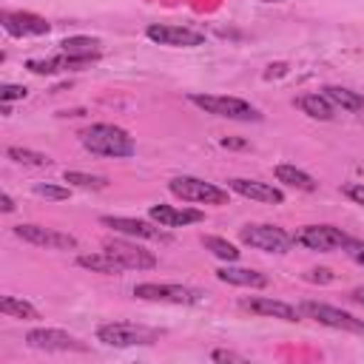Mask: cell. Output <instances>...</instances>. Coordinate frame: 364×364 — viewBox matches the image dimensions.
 <instances>
[{
    "instance_id": "18",
    "label": "cell",
    "mask_w": 364,
    "mask_h": 364,
    "mask_svg": "<svg viewBox=\"0 0 364 364\" xmlns=\"http://www.w3.org/2000/svg\"><path fill=\"white\" fill-rule=\"evenodd\" d=\"M102 225L114 228V230H119L125 236H136V239H159L162 236L154 225H148L142 219H131V216H102Z\"/></svg>"
},
{
    "instance_id": "23",
    "label": "cell",
    "mask_w": 364,
    "mask_h": 364,
    "mask_svg": "<svg viewBox=\"0 0 364 364\" xmlns=\"http://www.w3.org/2000/svg\"><path fill=\"white\" fill-rule=\"evenodd\" d=\"M276 179L290 188H299V191H316V179L296 165H276Z\"/></svg>"
},
{
    "instance_id": "36",
    "label": "cell",
    "mask_w": 364,
    "mask_h": 364,
    "mask_svg": "<svg viewBox=\"0 0 364 364\" xmlns=\"http://www.w3.org/2000/svg\"><path fill=\"white\" fill-rule=\"evenodd\" d=\"M350 296H353V301H358V304H364V287H355V290H353Z\"/></svg>"
},
{
    "instance_id": "37",
    "label": "cell",
    "mask_w": 364,
    "mask_h": 364,
    "mask_svg": "<svg viewBox=\"0 0 364 364\" xmlns=\"http://www.w3.org/2000/svg\"><path fill=\"white\" fill-rule=\"evenodd\" d=\"M222 145L228 148V145H233V148H239V145H245V142H239V139H222Z\"/></svg>"
},
{
    "instance_id": "12",
    "label": "cell",
    "mask_w": 364,
    "mask_h": 364,
    "mask_svg": "<svg viewBox=\"0 0 364 364\" xmlns=\"http://www.w3.org/2000/svg\"><path fill=\"white\" fill-rule=\"evenodd\" d=\"M148 40L159 43V46H173V48H191V46H202L205 34L185 28V26H165V23H154L148 26Z\"/></svg>"
},
{
    "instance_id": "13",
    "label": "cell",
    "mask_w": 364,
    "mask_h": 364,
    "mask_svg": "<svg viewBox=\"0 0 364 364\" xmlns=\"http://www.w3.org/2000/svg\"><path fill=\"white\" fill-rule=\"evenodd\" d=\"M239 307L242 310H250L256 316H273V318H282V321H299L301 318V310L287 304V301H276V299H264V296H250V299H239Z\"/></svg>"
},
{
    "instance_id": "33",
    "label": "cell",
    "mask_w": 364,
    "mask_h": 364,
    "mask_svg": "<svg viewBox=\"0 0 364 364\" xmlns=\"http://www.w3.org/2000/svg\"><path fill=\"white\" fill-rule=\"evenodd\" d=\"M210 358H213V361H242V355H236V353H230V350H213Z\"/></svg>"
},
{
    "instance_id": "28",
    "label": "cell",
    "mask_w": 364,
    "mask_h": 364,
    "mask_svg": "<svg viewBox=\"0 0 364 364\" xmlns=\"http://www.w3.org/2000/svg\"><path fill=\"white\" fill-rule=\"evenodd\" d=\"M202 245H205L213 256H219V259H225V262H236V259H239L236 245H230L228 239H219V236H202Z\"/></svg>"
},
{
    "instance_id": "22",
    "label": "cell",
    "mask_w": 364,
    "mask_h": 364,
    "mask_svg": "<svg viewBox=\"0 0 364 364\" xmlns=\"http://www.w3.org/2000/svg\"><path fill=\"white\" fill-rule=\"evenodd\" d=\"M296 105L307 114V117H313V119H333L336 117V108H333V102L324 97V94H304V97H299L296 100Z\"/></svg>"
},
{
    "instance_id": "16",
    "label": "cell",
    "mask_w": 364,
    "mask_h": 364,
    "mask_svg": "<svg viewBox=\"0 0 364 364\" xmlns=\"http://www.w3.org/2000/svg\"><path fill=\"white\" fill-rule=\"evenodd\" d=\"M148 216L154 222H159L162 228H185V225H193V222H202L205 213L202 210H193V208H173V205H151Z\"/></svg>"
},
{
    "instance_id": "24",
    "label": "cell",
    "mask_w": 364,
    "mask_h": 364,
    "mask_svg": "<svg viewBox=\"0 0 364 364\" xmlns=\"http://www.w3.org/2000/svg\"><path fill=\"white\" fill-rule=\"evenodd\" d=\"M0 310H3L9 318H20V321H34V318H40L37 307H31L28 301H23V299H17V296H3V299H0Z\"/></svg>"
},
{
    "instance_id": "14",
    "label": "cell",
    "mask_w": 364,
    "mask_h": 364,
    "mask_svg": "<svg viewBox=\"0 0 364 364\" xmlns=\"http://www.w3.org/2000/svg\"><path fill=\"white\" fill-rule=\"evenodd\" d=\"M228 185H230V191H236L239 196L253 199V202H264V205H282L284 202V193L279 188H273L267 182H259V179H242V176H236Z\"/></svg>"
},
{
    "instance_id": "9",
    "label": "cell",
    "mask_w": 364,
    "mask_h": 364,
    "mask_svg": "<svg viewBox=\"0 0 364 364\" xmlns=\"http://www.w3.org/2000/svg\"><path fill=\"white\" fill-rule=\"evenodd\" d=\"M26 344L34 347V350H60V353H85L88 344L80 341L77 336L65 333V330H57V327H34L26 333Z\"/></svg>"
},
{
    "instance_id": "11",
    "label": "cell",
    "mask_w": 364,
    "mask_h": 364,
    "mask_svg": "<svg viewBox=\"0 0 364 364\" xmlns=\"http://www.w3.org/2000/svg\"><path fill=\"white\" fill-rule=\"evenodd\" d=\"M14 236L28 242V245L51 247V250H74L77 247V239L71 233H63V230H54V228H43V225H17Z\"/></svg>"
},
{
    "instance_id": "6",
    "label": "cell",
    "mask_w": 364,
    "mask_h": 364,
    "mask_svg": "<svg viewBox=\"0 0 364 364\" xmlns=\"http://www.w3.org/2000/svg\"><path fill=\"white\" fill-rule=\"evenodd\" d=\"M293 239H296V245H301L307 250H321V253L341 250L350 242V236L341 228H333V225H304L301 230L293 233Z\"/></svg>"
},
{
    "instance_id": "21",
    "label": "cell",
    "mask_w": 364,
    "mask_h": 364,
    "mask_svg": "<svg viewBox=\"0 0 364 364\" xmlns=\"http://www.w3.org/2000/svg\"><path fill=\"white\" fill-rule=\"evenodd\" d=\"M324 97L333 105H338V108H344L350 114H364V94H358V91H350V88H341V85H330V88H324Z\"/></svg>"
},
{
    "instance_id": "29",
    "label": "cell",
    "mask_w": 364,
    "mask_h": 364,
    "mask_svg": "<svg viewBox=\"0 0 364 364\" xmlns=\"http://www.w3.org/2000/svg\"><path fill=\"white\" fill-rule=\"evenodd\" d=\"M34 193H37V196H46V199H54V202L68 199V188L51 185V182H37V185H34Z\"/></svg>"
},
{
    "instance_id": "7",
    "label": "cell",
    "mask_w": 364,
    "mask_h": 364,
    "mask_svg": "<svg viewBox=\"0 0 364 364\" xmlns=\"http://www.w3.org/2000/svg\"><path fill=\"white\" fill-rule=\"evenodd\" d=\"M97 338L108 347H136V344H151L154 330L131 321H108L97 327Z\"/></svg>"
},
{
    "instance_id": "10",
    "label": "cell",
    "mask_w": 364,
    "mask_h": 364,
    "mask_svg": "<svg viewBox=\"0 0 364 364\" xmlns=\"http://www.w3.org/2000/svg\"><path fill=\"white\" fill-rule=\"evenodd\" d=\"M105 253H111L125 270H151L156 267V256L145 247H139L136 242H125V239H105L102 242Z\"/></svg>"
},
{
    "instance_id": "35",
    "label": "cell",
    "mask_w": 364,
    "mask_h": 364,
    "mask_svg": "<svg viewBox=\"0 0 364 364\" xmlns=\"http://www.w3.org/2000/svg\"><path fill=\"white\" fill-rule=\"evenodd\" d=\"M307 279H313V282H316V279H321V282H330L333 276H330V270H324V267H321V270H310V276H307Z\"/></svg>"
},
{
    "instance_id": "32",
    "label": "cell",
    "mask_w": 364,
    "mask_h": 364,
    "mask_svg": "<svg viewBox=\"0 0 364 364\" xmlns=\"http://www.w3.org/2000/svg\"><path fill=\"white\" fill-rule=\"evenodd\" d=\"M344 196L364 208V185H361V182H350V185H344Z\"/></svg>"
},
{
    "instance_id": "5",
    "label": "cell",
    "mask_w": 364,
    "mask_h": 364,
    "mask_svg": "<svg viewBox=\"0 0 364 364\" xmlns=\"http://www.w3.org/2000/svg\"><path fill=\"white\" fill-rule=\"evenodd\" d=\"M134 296L142 301H165V304H199L205 299L202 290H193L185 284H156V282L136 284Z\"/></svg>"
},
{
    "instance_id": "17",
    "label": "cell",
    "mask_w": 364,
    "mask_h": 364,
    "mask_svg": "<svg viewBox=\"0 0 364 364\" xmlns=\"http://www.w3.org/2000/svg\"><path fill=\"white\" fill-rule=\"evenodd\" d=\"M88 63H94V60H88V57H74V54H60V57H48V60H28L26 63V68L31 71V74H57V71H68V68H82V65H88Z\"/></svg>"
},
{
    "instance_id": "20",
    "label": "cell",
    "mask_w": 364,
    "mask_h": 364,
    "mask_svg": "<svg viewBox=\"0 0 364 364\" xmlns=\"http://www.w3.org/2000/svg\"><path fill=\"white\" fill-rule=\"evenodd\" d=\"M77 264L85 267V270H94V273H105V276H117V273L125 270V267H122L111 253H105V250H100V253H82V256H77Z\"/></svg>"
},
{
    "instance_id": "27",
    "label": "cell",
    "mask_w": 364,
    "mask_h": 364,
    "mask_svg": "<svg viewBox=\"0 0 364 364\" xmlns=\"http://www.w3.org/2000/svg\"><path fill=\"white\" fill-rule=\"evenodd\" d=\"M63 179L68 185H77V188H85V191H102L108 185L105 176H97V173H82V171H65Z\"/></svg>"
},
{
    "instance_id": "34",
    "label": "cell",
    "mask_w": 364,
    "mask_h": 364,
    "mask_svg": "<svg viewBox=\"0 0 364 364\" xmlns=\"http://www.w3.org/2000/svg\"><path fill=\"white\" fill-rule=\"evenodd\" d=\"M0 210H3V213H11V210H14V199H11L9 193H0Z\"/></svg>"
},
{
    "instance_id": "8",
    "label": "cell",
    "mask_w": 364,
    "mask_h": 364,
    "mask_svg": "<svg viewBox=\"0 0 364 364\" xmlns=\"http://www.w3.org/2000/svg\"><path fill=\"white\" fill-rule=\"evenodd\" d=\"M299 310H301V316H307L318 324H327V327H336V330H350V333H364V321L350 316L347 310H338V307H330V304H321V301H301Z\"/></svg>"
},
{
    "instance_id": "3",
    "label": "cell",
    "mask_w": 364,
    "mask_h": 364,
    "mask_svg": "<svg viewBox=\"0 0 364 364\" xmlns=\"http://www.w3.org/2000/svg\"><path fill=\"white\" fill-rule=\"evenodd\" d=\"M239 239H242V245H250L264 253H287L296 245L293 233H287L284 228H276V225H245L239 230Z\"/></svg>"
},
{
    "instance_id": "4",
    "label": "cell",
    "mask_w": 364,
    "mask_h": 364,
    "mask_svg": "<svg viewBox=\"0 0 364 364\" xmlns=\"http://www.w3.org/2000/svg\"><path fill=\"white\" fill-rule=\"evenodd\" d=\"M168 191L173 196H179L182 202H202V205H225L228 202V191L196 179V176H173L168 182Z\"/></svg>"
},
{
    "instance_id": "2",
    "label": "cell",
    "mask_w": 364,
    "mask_h": 364,
    "mask_svg": "<svg viewBox=\"0 0 364 364\" xmlns=\"http://www.w3.org/2000/svg\"><path fill=\"white\" fill-rule=\"evenodd\" d=\"M188 100H191L193 105H199L205 114L225 117V119L250 122V119H259V117H262V114H259L247 100H239V97H222V94H191Z\"/></svg>"
},
{
    "instance_id": "1",
    "label": "cell",
    "mask_w": 364,
    "mask_h": 364,
    "mask_svg": "<svg viewBox=\"0 0 364 364\" xmlns=\"http://www.w3.org/2000/svg\"><path fill=\"white\" fill-rule=\"evenodd\" d=\"M80 142L85 151L97 154V156H131L136 151V142L128 131H122L119 125H108V122H94L88 128L80 131Z\"/></svg>"
},
{
    "instance_id": "30",
    "label": "cell",
    "mask_w": 364,
    "mask_h": 364,
    "mask_svg": "<svg viewBox=\"0 0 364 364\" xmlns=\"http://www.w3.org/2000/svg\"><path fill=\"white\" fill-rule=\"evenodd\" d=\"M26 94H28V88H26V85H3V88H0V100H3V102L26 100Z\"/></svg>"
},
{
    "instance_id": "26",
    "label": "cell",
    "mask_w": 364,
    "mask_h": 364,
    "mask_svg": "<svg viewBox=\"0 0 364 364\" xmlns=\"http://www.w3.org/2000/svg\"><path fill=\"white\" fill-rule=\"evenodd\" d=\"M6 156L14 159V162H20V165H31V168H46V165H51V156H48V154H40V151H31V148H17V145H11V148L6 151Z\"/></svg>"
},
{
    "instance_id": "25",
    "label": "cell",
    "mask_w": 364,
    "mask_h": 364,
    "mask_svg": "<svg viewBox=\"0 0 364 364\" xmlns=\"http://www.w3.org/2000/svg\"><path fill=\"white\" fill-rule=\"evenodd\" d=\"M60 46H63L65 54H74V57H88V60L100 57V48H97L100 43L91 40V37H65Z\"/></svg>"
},
{
    "instance_id": "19",
    "label": "cell",
    "mask_w": 364,
    "mask_h": 364,
    "mask_svg": "<svg viewBox=\"0 0 364 364\" xmlns=\"http://www.w3.org/2000/svg\"><path fill=\"white\" fill-rule=\"evenodd\" d=\"M216 279L225 284H236V287H264L267 284L264 273L250 270V267H228V264L216 270Z\"/></svg>"
},
{
    "instance_id": "38",
    "label": "cell",
    "mask_w": 364,
    "mask_h": 364,
    "mask_svg": "<svg viewBox=\"0 0 364 364\" xmlns=\"http://www.w3.org/2000/svg\"><path fill=\"white\" fill-rule=\"evenodd\" d=\"M262 3H279V0H262Z\"/></svg>"
},
{
    "instance_id": "15",
    "label": "cell",
    "mask_w": 364,
    "mask_h": 364,
    "mask_svg": "<svg viewBox=\"0 0 364 364\" xmlns=\"http://www.w3.org/2000/svg\"><path fill=\"white\" fill-rule=\"evenodd\" d=\"M0 23L14 37H23V34H48L46 17L31 14V11H3L0 14Z\"/></svg>"
},
{
    "instance_id": "31",
    "label": "cell",
    "mask_w": 364,
    "mask_h": 364,
    "mask_svg": "<svg viewBox=\"0 0 364 364\" xmlns=\"http://www.w3.org/2000/svg\"><path fill=\"white\" fill-rule=\"evenodd\" d=\"M344 250H347V256H350L355 264H361V267H364V242H358V239H350Z\"/></svg>"
}]
</instances>
